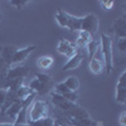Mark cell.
<instances>
[{"mask_svg": "<svg viewBox=\"0 0 126 126\" xmlns=\"http://www.w3.org/2000/svg\"><path fill=\"white\" fill-rule=\"evenodd\" d=\"M81 24H82V18L81 16H75L71 15L68 18V23H67V28L72 32H79L81 30Z\"/></svg>", "mask_w": 126, "mask_h": 126, "instance_id": "2e32d148", "label": "cell"}, {"mask_svg": "<svg viewBox=\"0 0 126 126\" xmlns=\"http://www.w3.org/2000/svg\"><path fill=\"white\" fill-rule=\"evenodd\" d=\"M1 18H3V15H1V14H0V20H1Z\"/></svg>", "mask_w": 126, "mask_h": 126, "instance_id": "d590c367", "label": "cell"}, {"mask_svg": "<svg viewBox=\"0 0 126 126\" xmlns=\"http://www.w3.org/2000/svg\"><path fill=\"white\" fill-rule=\"evenodd\" d=\"M54 92L59 93L61 96H63V97H64L67 101H69V102H75V103H76V101H77V98H78V93L71 91L63 82L57 83L56 88H54Z\"/></svg>", "mask_w": 126, "mask_h": 126, "instance_id": "ba28073f", "label": "cell"}, {"mask_svg": "<svg viewBox=\"0 0 126 126\" xmlns=\"http://www.w3.org/2000/svg\"><path fill=\"white\" fill-rule=\"evenodd\" d=\"M50 101H52V103H53L57 109L64 111V112H69V111H72L73 109L77 107V105H76L75 102L67 101L63 96H61L59 93H57V92H54V91L50 92Z\"/></svg>", "mask_w": 126, "mask_h": 126, "instance_id": "277c9868", "label": "cell"}, {"mask_svg": "<svg viewBox=\"0 0 126 126\" xmlns=\"http://www.w3.org/2000/svg\"><path fill=\"white\" fill-rule=\"evenodd\" d=\"M113 30L119 38H126V20H125V18H119L113 23Z\"/></svg>", "mask_w": 126, "mask_h": 126, "instance_id": "7c38bea8", "label": "cell"}, {"mask_svg": "<svg viewBox=\"0 0 126 126\" xmlns=\"http://www.w3.org/2000/svg\"><path fill=\"white\" fill-rule=\"evenodd\" d=\"M53 63H54V59H53L52 56H42L37 61V66L42 71H47V69H49L52 66H53Z\"/></svg>", "mask_w": 126, "mask_h": 126, "instance_id": "9a60e30c", "label": "cell"}, {"mask_svg": "<svg viewBox=\"0 0 126 126\" xmlns=\"http://www.w3.org/2000/svg\"><path fill=\"white\" fill-rule=\"evenodd\" d=\"M83 61V54H81L79 52L76 54V56H73L72 58H69L64 64H63V71H68V69H75L77 68L81 63Z\"/></svg>", "mask_w": 126, "mask_h": 126, "instance_id": "30bf717a", "label": "cell"}, {"mask_svg": "<svg viewBox=\"0 0 126 126\" xmlns=\"http://www.w3.org/2000/svg\"><path fill=\"white\" fill-rule=\"evenodd\" d=\"M34 49H35L34 46H28V47H25V48L16 49L15 53L13 54V58H12V66L14 67V66L20 64L23 61H25V59L30 56V53H33ZM12 66H10V67H12Z\"/></svg>", "mask_w": 126, "mask_h": 126, "instance_id": "52a82bcc", "label": "cell"}, {"mask_svg": "<svg viewBox=\"0 0 126 126\" xmlns=\"http://www.w3.org/2000/svg\"><path fill=\"white\" fill-rule=\"evenodd\" d=\"M13 124H5V122H0V126H12Z\"/></svg>", "mask_w": 126, "mask_h": 126, "instance_id": "836d02e7", "label": "cell"}, {"mask_svg": "<svg viewBox=\"0 0 126 126\" xmlns=\"http://www.w3.org/2000/svg\"><path fill=\"white\" fill-rule=\"evenodd\" d=\"M119 122L121 126H126V112L122 111L121 115H120V119H119Z\"/></svg>", "mask_w": 126, "mask_h": 126, "instance_id": "1f68e13d", "label": "cell"}, {"mask_svg": "<svg viewBox=\"0 0 126 126\" xmlns=\"http://www.w3.org/2000/svg\"><path fill=\"white\" fill-rule=\"evenodd\" d=\"M56 120L50 116H47L46 119H43V126H54Z\"/></svg>", "mask_w": 126, "mask_h": 126, "instance_id": "f546056e", "label": "cell"}, {"mask_svg": "<svg viewBox=\"0 0 126 126\" xmlns=\"http://www.w3.org/2000/svg\"><path fill=\"white\" fill-rule=\"evenodd\" d=\"M96 126H102V124H100V122H97V125Z\"/></svg>", "mask_w": 126, "mask_h": 126, "instance_id": "e575fe53", "label": "cell"}, {"mask_svg": "<svg viewBox=\"0 0 126 126\" xmlns=\"http://www.w3.org/2000/svg\"><path fill=\"white\" fill-rule=\"evenodd\" d=\"M116 102L120 105L126 103V72L124 71L121 76L119 77V81L116 83Z\"/></svg>", "mask_w": 126, "mask_h": 126, "instance_id": "8992f818", "label": "cell"}, {"mask_svg": "<svg viewBox=\"0 0 126 126\" xmlns=\"http://www.w3.org/2000/svg\"><path fill=\"white\" fill-rule=\"evenodd\" d=\"M98 27H100V22L97 15L94 14H87L85 16H82V24H81V30H85L90 35H94L98 32Z\"/></svg>", "mask_w": 126, "mask_h": 126, "instance_id": "3957f363", "label": "cell"}, {"mask_svg": "<svg viewBox=\"0 0 126 126\" xmlns=\"http://www.w3.org/2000/svg\"><path fill=\"white\" fill-rule=\"evenodd\" d=\"M29 73V68L25 66H15L10 67L6 72V78L8 79H19V78H25Z\"/></svg>", "mask_w": 126, "mask_h": 126, "instance_id": "9c48e42d", "label": "cell"}, {"mask_svg": "<svg viewBox=\"0 0 126 126\" xmlns=\"http://www.w3.org/2000/svg\"><path fill=\"white\" fill-rule=\"evenodd\" d=\"M20 110H22V101H20V100H15L14 103H13L12 106H10V107L5 111L4 115L9 116L10 119H15V117H16V115L19 113Z\"/></svg>", "mask_w": 126, "mask_h": 126, "instance_id": "d6986e66", "label": "cell"}, {"mask_svg": "<svg viewBox=\"0 0 126 126\" xmlns=\"http://www.w3.org/2000/svg\"><path fill=\"white\" fill-rule=\"evenodd\" d=\"M16 100V96H15V91H10V90H8V92H6V97H5V101H4V103H3V106H1V109H0V112H1L3 115L5 113V111L12 106V105L14 103V101Z\"/></svg>", "mask_w": 126, "mask_h": 126, "instance_id": "ac0fdd59", "label": "cell"}, {"mask_svg": "<svg viewBox=\"0 0 126 126\" xmlns=\"http://www.w3.org/2000/svg\"><path fill=\"white\" fill-rule=\"evenodd\" d=\"M12 126H30V125H29V124H15V122H14Z\"/></svg>", "mask_w": 126, "mask_h": 126, "instance_id": "d6a6232c", "label": "cell"}, {"mask_svg": "<svg viewBox=\"0 0 126 126\" xmlns=\"http://www.w3.org/2000/svg\"><path fill=\"white\" fill-rule=\"evenodd\" d=\"M34 78H37L42 83H44V85H49V82H50V76L49 75H46V73H35V77Z\"/></svg>", "mask_w": 126, "mask_h": 126, "instance_id": "4316f807", "label": "cell"}, {"mask_svg": "<svg viewBox=\"0 0 126 126\" xmlns=\"http://www.w3.org/2000/svg\"><path fill=\"white\" fill-rule=\"evenodd\" d=\"M58 52L69 59L78 53V48L76 47L75 43H72V42H69L67 39H61L59 43H58Z\"/></svg>", "mask_w": 126, "mask_h": 126, "instance_id": "5b68a950", "label": "cell"}, {"mask_svg": "<svg viewBox=\"0 0 126 126\" xmlns=\"http://www.w3.org/2000/svg\"><path fill=\"white\" fill-rule=\"evenodd\" d=\"M15 47L8 46V47H0V57H1L9 66H12V58L15 53Z\"/></svg>", "mask_w": 126, "mask_h": 126, "instance_id": "4fadbf2b", "label": "cell"}, {"mask_svg": "<svg viewBox=\"0 0 126 126\" xmlns=\"http://www.w3.org/2000/svg\"><path fill=\"white\" fill-rule=\"evenodd\" d=\"M47 86L48 85H44V83H42L40 81H38L37 78H33L30 82H29V85H28V87L33 91V92H35V93H38V94H43V93H46L47 92Z\"/></svg>", "mask_w": 126, "mask_h": 126, "instance_id": "5bb4252c", "label": "cell"}, {"mask_svg": "<svg viewBox=\"0 0 126 126\" xmlns=\"http://www.w3.org/2000/svg\"><path fill=\"white\" fill-rule=\"evenodd\" d=\"M100 48L103 57V64L107 73H111L113 69V58H112V38L107 34H101Z\"/></svg>", "mask_w": 126, "mask_h": 126, "instance_id": "6da1fadb", "label": "cell"}, {"mask_svg": "<svg viewBox=\"0 0 126 126\" xmlns=\"http://www.w3.org/2000/svg\"><path fill=\"white\" fill-rule=\"evenodd\" d=\"M116 44H117L119 50L122 52V53H125V52H126V38H119Z\"/></svg>", "mask_w": 126, "mask_h": 126, "instance_id": "83f0119b", "label": "cell"}, {"mask_svg": "<svg viewBox=\"0 0 126 126\" xmlns=\"http://www.w3.org/2000/svg\"><path fill=\"white\" fill-rule=\"evenodd\" d=\"M9 3H10V5L15 6L18 10H22L23 8H25L29 4L28 0H12V1H9Z\"/></svg>", "mask_w": 126, "mask_h": 126, "instance_id": "484cf974", "label": "cell"}, {"mask_svg": "<svg viewBox=\"0 0 126 126\" xmlns=\"http://www.w3.org/2000/svg\"><path fill=\"white\" fill-rule=\"evenodd\" d=\"M6 90H3V88H0V109H1L3 106V103L5 101V97H6Z\"/></svg>", "mask_w": 126, "mask_h": 126, "instance_id": "4dcf8cb0", "label": "cell"}, {"mask_svg": "<svg viewBox=\"0 0 126 126\" xmlns=\"http://www.w3.org/2000/svg\"><path fill=\"white\" fill-rule=\"evenodd\" d=\"M100 4H101V6H102V9H105V10H110V9H112L113 8V1L112 0H102V1H100Z\"/></svg>", "mask_w": 126, "mask_h": 126, "instance_id": "f1b7e54d", "label": "cell"}, {"mask_svg": "<svg viewBox=\"0 0 126 126\" xmlns=\"http://www.w3.org/2000/svg\"><path fill=\"white\" fill-rule=\"evenodd\" d=\"M33 93H35V92H33L27 85H23L22 87H19V88L15 91V96H16V100L23 101V100H25L27 97H29L30 94H33Z\"/></svg>", "mask_w": 126, "mask_h": 126, "instance_id": "ffe728a7", "label": "cell"}, {"mask_svg": "<svg viewBox=\"0 0 126 126\" xmlns=\"http://www.w3.org/2000/svg\"><path fill=\"white\" fill-rule=\"evenodd\" d=\"M100 47V40H96V39H92L90 43L86 46V50H87V53L88 56L92 58L93 54H94V52H96V49Z\"/></svg>", "mask_w": 126, "mask_h": 126, "instance_id": "d4e9b609", "label": "cell"}, {"mask_svg": "<svg viewBox=\"0 0 126 126\" xmlns=\"http://www.w3.org/2000/svg\"><path fill=\"white\" fill-rule=\"evenodd\" d=\"M90 69H91L92 73H94V75H101L105 69V66H103L102 62L94 59V58H91L90 59Z\"/></svg>", "mask_w": 126, "mask_h": 126, "instance_id": "44dd1931", "label": "cell"}, {"mask_svg": "<svg viewBox=\"0 0 126 126\" xmlns=\"http://www.w3.org/2000/svg\"><path fill=\"white\" fill-rule=\"evenodd\" d=\"M68 18H69V13H67L63 9H58L56 13V22L58 23L59 27L62 28H67V23H68Z\"/></svg>", "mask_w": 126, "mask_h": 126, "instance_id": "e0dca14e", "label": "cell"}, {"mask_svg": "<svg viewBox=\"0 0 126 126\" xmlns=\"http://www.w3.org/2000/svg\"><path fill=\"white\" fill-rule=\"evenodd\" d=\"M48 103L43 100H34L28 110V121L46 119L48 116Z\"/></svg>", "mask_w": 126, "mask_h": 126, "instance_id": "7a4b0ae2", "label": "cell"}, {"mask_svg": "<svg viewBox=\"0 0 126 126\" xmlns=\"http://www.w3.org/2000/svg\"><path fill=\"white\" fill-rule=\"evenodd\" d=\"M63 83L73 92H77L79 90V79L76 76H69L66 81H63Z\"/></svg>", "mask_w": 126, "mask_h": 126, "instance_id": "7402d4cb", "label": "cell"}, {"mask_svg": "<svg viewBox=\"0 0 126 126\" xmlns=\"http://www.w3.org/2000/svg\"><path fill=\"white\" fill-rule=\"evenodd\" d=\"M93 39V37L92 35H90L87 32H85V30H79L78 32V37H77V39H76V47L77 48H86V46L90 43V42Z\"/></svg>", "mask_w": 126, "mask_h": 126, "instance_id": "8fae6325", "label": "cell"}, {"mask_svg": "<svg viewBox=\"0 0 126 126\" xmlns=\"http://www.w3.org/2000/svg\"><path fill=\"white\" fill-rule=\"evenodd\" d=\"M71 126H96L97 122L93 121L91 117L90 119H83V120H78V121H68L67 122Z\"/></svg>", "mask_w": 126, "mask_h": 126, "instance_id": "603a6c76", "label": "cell"}, {"mask_svg": "<svg viewBox=\"0 0 126 126\" xmlns=\"http://www.w3.org/2000/svg\"><path fill=\"white\" fill-rule=\"evenodd\" d=\"M28 110L29 109H23L19 111V113L15 117V124H28Z\"/></svg>", "mask_w": 126, "mask_h": 126, "instance_id": "cb8c5ba5", "label": "cell"}]
</instances>
